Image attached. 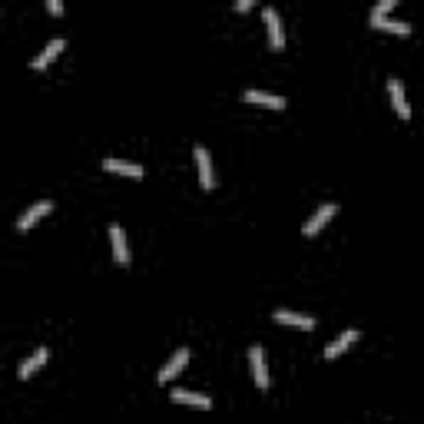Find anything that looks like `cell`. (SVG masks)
<instances>
[{
	"label": "cell",
	"instance_id": "cell-1",
	"mask_svg": "<svg viewBox=\"0 0 424 424\" xmlns=\"http://www.w3.org/2000/svg\"><path fill=\"white\" fill-rule=\"evenodd\" d=\"M335 212H338V205H335V203H322V205H318V209L312 212V216H309V222L302 225V232H305V236L312 239L315 232H322V229L328 225V219H332Z\"/></svg>",
	"mask_w": 424,
	"mask_h": 424
},
{
	"label": "cell",
	"instance_id": "cell-2",
	"mask_svg": "<svg viewBox=\"0 0 424 424\" xmlns=\"http://www.w3.org/2000/svg\"><path fill=\"white\" fill-rule=\"evenodd\" d=\"M50 209H54V203H50V199H40V203H34V205H30V209H27V212H20L17 229H20V232H27V229H34V225H37V222L43 219V216H47Z\"/></svg>",
	"mask_w": 424,
	"mask_h": 424
},
{
	"label": "cell",
	"instance_id": "cell-3",
	"mask_svg": "<svg viewBox=\"0 0 424 424\" xmlns=\"http://www.w3.org/2000/svg\"><path fill=\"white\" fill-rule=\"evenodd\" d=\"M186 361H189V348H179V351H176V355H172V358L166 361V365H163V368L156 371V381H159V385L172 381V378H176V375L186 368Z\"/></svg>",
	"mask_w": 424,
	"mask_h": 424
},
{
	"label": "cell",
	"instance_id": "cell-4",
	"mask_svg": "<svg viewBox=\"0 0 424 424\" xmlns=\"http://www.w3.org/2000/svg\"><path fill=\"white\" fill-rule=\"evenodd\" d=\"M262 20H265V30H269V43L278 50V47L285 43V30H282L278 10H276V7H265V10H262Z\"/></svg>",
	"mask_w": 424,
	"mask_h": 424
},
{
	"label": "cell",
	"instance_id": "cell-5",
	"mask_svg": "<svg viewBox=\"0 0 424 424\" xmlns=\"http://www.w3.org/2000/svg\"><path fill=\"white\" fill-rule=\"evenodd\" d=\"M192 156H196V166H199V183H203V189H212V186H216V172H212L209 149H205V146H196V149H192Z\"/></svg>",
	"mask_w": 424,
	"mask_h": 424
},
{
	"label": "cell",
	"instance_id": "cell-6",
	"mask_svg": "<svg viewBox=\"0 0 424 424\" xmlns=\"http://www.w3.org/2000/svg\"><path fill=\"white\" fill-rule=\"evenodd\" d=\"M249 365H252V375H256V385L265 391L269 388V368H265V351H262V345L249 348Z\"/></svg>",
	"mask_w": 424,
	"mask_h": 424
},
{
	"label": "cell",
	"instance_id": "cell-7",
	"mask_svg": "<svg viewBox=\"0 0 424 424\" xmlns=\"http://www.w3.org/2000/svg\"><path fill=\"white\" fill-rule=\"evenodd\" d=\"M388 93H391V103H394L398 116H401V120H411V107H408L405 87H401V80H398V76H388Z\"/></svg>",
	"mask_w": 424,
	"mask_h": 424
},
{
	"label": "cell",
	"instance_id": "cell-8",
	"mask_svg": "<svg viewBox=\"0 0 424 424\" xmlns=\"http://www.w3.org/2000/svg\"><path fill=\"white\" fill-rule=\"evenodd\" d=\"M176 405H189V408H212V398L209 394H199V391H186V388H172L169 394Z\"/></svg>",
	"mask_w": 424,
	"mask_h": 424
},
{
	"label": "cell",
	"instance_id": "cell-9",
	"mask_svg": "<svg viewBox=\"0 0 424 424\" xmlns=\"http://www.w3.org/2000/svg\"><path fill=\"white\" fill-rule=\"evenodd\" d=\"M272 318H276L278 325H295V328H305V332H309V328H315V318H312V315L292 312V309H278Z\"/></svg>",
	"mask_w": 424,
	"mask_h": 424
},
{
	"label": "cell",
	"instance_id": "cell-10",
	"mask_svg": "<svg viewBox=\"0 0 424 424\" xmlns=\"http://www.w3.org/2000/svg\"><path fill=\"white\" fill-rule=\"evenodd\" d=\"M245 103H258V107H269V110H285V96L265 90H245Z\"/></svg>",
	"mask_w": 424,
	"mask_h": 424
},
{
	"label": "cell",
	"instance_id": "cell-11",
	"mask_svg": "<svg viewBox=\"0 0 424 424\" xmlns=\"http://www.w3.org/2000/svg\"><path fill=\"white\" fill-rule=\"evenodd\" d=\"M110 239H113V258L120 262V265H126L129 262V245H126V232H123V225H110Z\"/></svg>",
	"mask_w": 424,
	"mask_h": 424
},
{
	"label": "cell",
	"instance_id": "cell-12",
	"mask_svg": "<svg viewBox=\"0 0 424 424\" xmlns=\"http://www.w3.org/2000/svg\"><path fill=\"white\" fill-rule=\"evenodd\" d=\"M103 166L110 169V172L129 176V179H143V166H140V163H126V159H113V156H107V159H103Z\"/></svg>",
	"mask_w": 424,
	"mask_h": 424
},
{
	"label": "cell",
	"instance_id": "cell-13",
	"mask_svg": "<svg viewBox=\"0 0 424 424\" xmlns=\"http://www.w3.org/2000/svg\"><path fill=\"white\" fill-rule=\"evenodd\" d=\"M355 342H358V328H345V332L338 335V338H335L332 345L325 348V358H338V355H342L345 348H351Z\"/></svg>",
	"mask_w": 424,
	"mask_h": 424
},
{
	"label": "cell",
	"instance_id": "cell-14",
	"mask_svg": "<svg viewBox=\"0 0 424 424\" xmlns=\"http://www.w3.org/2000/svg\"><path fill=\"white\" fill-rule=\"evenodd\" d=\"M63 43H67L63 37H54L50 43H47V47H43V50H40L37 56H34V63H30V67H34V70H43V67H47V63H50V60H54V56L63 50Z\"/></svg>",
	"mask_w": 424,
	"mask_h": 424
},
{
	"label": "cell",
	"instance_id": "cell-15",
	"mask_svg": "<svg viewBox=\"0 0 424 424\" xmlns=\"http://www.w3.org/2000/svg\"><path fill=\"white\" fill-rule=\"evenodd\" d=\"M43 361H47V348H37L34 355H30V358H23V361H20L17 375L23 378V381H27V378H30V375H34V371H37L40 365H43Z\"/></svg>",
	"mask_w": 424,
	"mask_h": 424
},
{
	"label": "cell",
	"instance_id": "cell-16",
	"mask_svg": "<svg viewBox=\"0 0 424 424\" xmlns=\"http://www.w3.org/2000/svg\"><path fill=\"white\" fill-rule=\"evenodd\" d=\"M371 27H378V30H388V34H401V37H408L411 34V23H405V20H391V17H378V20H368Z\"/></svg>",
	"mask_w": 424,
	"mask_h": 424
},
{
	"label": "cell",
	"instance_id": "cell-17",
	"mask_svg": "<svg viewBox=\"0 0 424 424\" xmlns=\"http://www.w3.org/2000/svg\"><path fill=\"white\" fill-rule=\"evenodd\" d=\"M47 10H50V14H63V3H60V0H47Z\"/></svg>",
	"mask_w": 424,
	"mask_h": 424
}]
</instances>
